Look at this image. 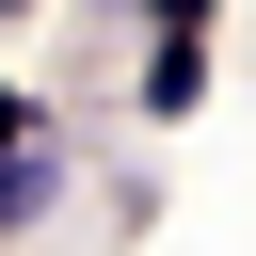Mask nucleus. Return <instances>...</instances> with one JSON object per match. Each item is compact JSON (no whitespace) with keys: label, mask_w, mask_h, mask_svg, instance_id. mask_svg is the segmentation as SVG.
<instances>
[{"label":"nucleus","mask_w":256,"mask_h":256,"mask_svg":"<svg viewBox=\"0 0 256 256\" xmlns=\"http://www.w3.org/2000/svg\"><path fill=\"white\" fill-rule=\"evenodd\" d=\"M144 96H160V112H192V96H208V48H192V32H160V64H144Z\"/></svg>","instance_id":"nucleus-1"},{"label":"nucleus","mask_w":256,"mask_h":256,"mask_svg":"<svg viewBox=\"0 0 256 256\" xmlns=\"http://www.w3.org/2000/svg\"><path fill=\"white\" fill-rule=\"evenodd\" d=\"M0 160H32V96H16V80H0Z\"/></svg>","instance_id":"nucleus-2"},{"label":"nucleus","mask_w":256,"mask_h":256,"mask_svg":"<svg viewBox=\"0 0 256 256\" xmlns=\"http://www.w3.org/2000/svg\"><path fill=\"white\" fill-rule=\"evenodd\" d=\"M0 16H32V0H0Z\"/></svg>","instance_id":"nucleus-4"},{"label":"nucleus","mask_w":256,"mask_h":256,"mask_svg":"<svg viewBox=\"0 0 256 256\" xmlns=\"http://www.w3.org/2000/svg\"><path fill=\"white\" fill-rule=\"evenodd\" d=\"M144 16H160V32H208V0H144Z\"/></svg>","instance_id":"nucleus-3"}]
</instances>
